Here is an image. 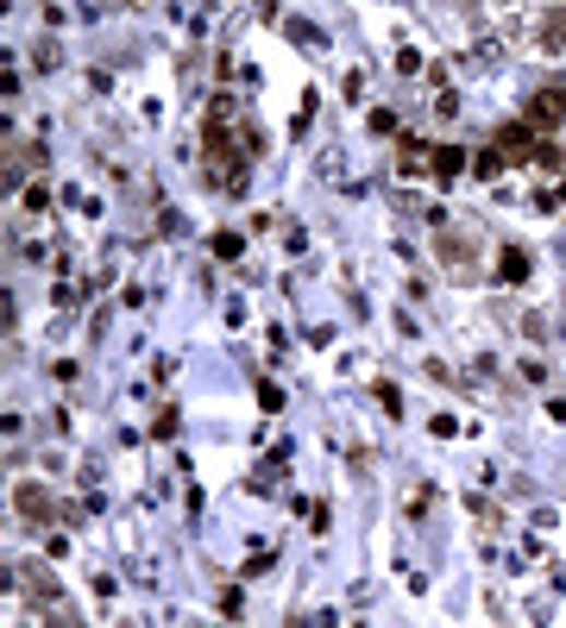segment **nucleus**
Returning a JSON list of instances; mask_svg holds the SVG:
<instances>
[{"label":"nucleus","mask_w":566,"mask_h":628,"mask_svg":"<svg viewBox=\"0 0 566 628\" xmlns=\"http://www.w3.org/2000/svg\"><path fill=\"white\" fill-rule=\"evenodd\" d=\"M522 120L554 132V126L566 120V88H561V82H554V88H535V95H529V107H522Z\"/></svg>","instance_id":"1"},{"label":"nucleus","mask_w":566,"mask_h":628,"mask_svg":"<svg viewBox=\"0 0 566 628\" xmlns=\"http://www.w3.org/2000/svg\"><path fill=\"white\" fill-rule=\"evenodd\" d=\"M535 126L529 120H516V126H504V132H497V151H504V157H529V164H535Z\"/></svg>","instance_id":"2"},{"label":"nucleus","mask_w":566,"mask_h":628,"mask_svg":"<svg viewBox=\"0 0 566 628\" xmlns=\"http://www.w3.org/2000/svg\"><path fill=\"white\" fill-rule=\"evenodd\" d=\"M13 509H20V522H51V497H45L38 484H20V490H13Z\"/></svg>","instance_id":"3"},{"label":"nucleus","mask_w":566,"mask_h":628,"mask_svg":"<svg viewBox=\"0 0 566 628\" xmlns=\"http://www.w3.org/2000/svg\"><path fill=\"white\" fill-rule=\"evenodd\" d=\"M472 157H465L460 145H435V157H428V170H435V182H453V176L465 170Z\"/></svg>","instance_id":"4"},{"label":"nucleus","mask_w":566,"mask_h":628,"mask_svg":"<svg viewBox=\"0 0 566 628\" xmlns=\"http://www.w3.org/2000/svg\"><path fill=\"white\" fill-rule=\"evenodd\" d=\"M497 271H504V283H522V276H529V251H522V246H504Z\"/></svg>","instance_id":"5"},{"label":"nucleus","mask_w":566,"mask_h":628,"mask_svg":"<svg viewBox=\"0 0 566 628\" xmlns=\"http://www.w3.org/2000/svg\"><path fill=\"white\" fill-rule=\"evenodd\" d=\"M428 151H435V145H422V139H403L397 164H403V170H422V164H428Z\"/></svg>","instance_id":"6"},{"label":"nucleus","mask_w":566,"mask_h":628,"mask_svg":"<svg viewBox=\"0 0 566 628\" xmlns=\"http://www.w3.org/2000/svg\"><path fill=\"white\" fill-rule=\"evenodd\" d=\"M541 45H547V50L566 45V13H547V20H541Z\"/></svg>","instance_id":"7"},{"label":"nucleus","mask_w":566,"mask_h":628,"mask_svg":"<svg viewBox=\"0 0 566 628\" xmlns=\"http://www.w3.org/2000/svg\"><path fill=\"white\" fill-rule=\"evenodd\" d=\"M504 164H510V157H504V151L491 145V151H479V157H472V170L479 176H504Z\"/></svg>","instance_id":"8"},{"label":"nucleus","mask_w":566,"mask_h":628,"mask_svg":"<svg viewBox=\"0 0 566 628\" xmlns=\"http://www.w3.org/2000/svg\"><path fill=\"white\" fill-rule=\"evenodd\" d=\"M239 233H214V258H221V264H233V258H239Z\"/></svg>","instance_id":"9"},{"label":"nucleus","mask_w":566,"mask_h":628,"mask_svg":"<svg viewBox=\"0 0 566 628\" xmlns=\"http://www.w3.org/2000/svg\"><path fill=\"white\" fill-rule=\"evenodd\" d=\"M535 164H541V170H561L566 157H561V145H554V139H541V145H535Z\"/></svg>","instance_id":"10"},{"label":"nucleus","mask_w":566,"mask_h":628,"mask_svg":"<svg viewBox=\"0 0 566 628\" xmlns=\"http://www.w3.org/2000/svg\"><path fill=\"white\" fill-rule=\"evenodd\" d=\"M535 208H541V214H561V208H566V182H561V189H541Z\"/></svg>","instance_id":"11"},{"label":"nucleus","mask_w":566,"mask_h":628,"mask_svg":"<svg viewBox=\"0 0 566 628\" xmlns=\"http://www.w3.org/2000/svg\"><path fill=\"white\" fill-rule=\"evenodd\" d=\"M372 132H378V139H385V132H397V114H390V107H378V114H372Z\"/></svg>","instance_id":"12"},{"label":"nucleus","mask_w":566,"mask_h":628,"mask_svg":"<svg viewBox=\"0 0 566 628\" xmlns=\"http://www.w3.org/2000/svg\"><path fill=\"white\" fill-rule=\"evenodd\" d=\"M547 415H554V422H566V402H547Z\"/></svg>","instance_id":"13"}]
</instances>
